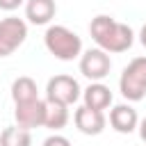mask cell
I'll use <instances>...</instances> for the list:
<instances>
[{
  "mask_svg": "<svg viewBox=\"0 0 146 146\" xmlns=\"http://www.w3.org/2000/svg\"><path fill=\"white\" fill-rule=\"evenodd\" d=\"M89 32L91 39L96 41V46L105 52H125L130 50V46L135 43V32L130 25L114 21L107 14H98L96 18H91L89 23Z\"/></svg>",
  "mask_w": 146,
  "mask_h": 146,
  "instance_id": "cell-1",
  "label": "cell"
},
{
  "mask_svg": "<svg viewBox=\"0 0 146 146\" xmlns=\"http://www.w3.org/2000/svg\"><path fill=\"white\" fill-rule=\"evenodd\" d=\"M43 43L55 59L73 62L82 55V39L66 25H50L43 34Z\"/></svg>",
  "mask_w": 146,
  "mask_h": 146,
  "instance_id": "cell-2",
  "label": "cell"
},
{
  "mask_svg": "<svg viewBox=\"0 0 146 146\" xmlns=\"http://www.w3.org/2000/svg\"><path fill=\"white\" fill-rule=\"evenodd\" d=\"M121 96L130 103H137L146 96V57H135L119 78Z\"/></svg>",
  "mask_w": 146,
  "mask_h": 146,
  "instance_id": "cell-3",
  "label": "cell"
},
{
  "mask_svg": "<svg viewBox=\"0 0 146 146\" xmlns=\"http://www.w3.org/2000/svg\"><path fill=\"white\" fill-rule=\"evenodd\" d=\"M27 39V25L23 18L7 16L0 21V57H9L16 52Z\"/></svg>",
  "mask_w": 146,
  "mask_h": 146,
  "instance_id": "cell-4",
  "label": "cell"
},
{
  "mask_svg": "<svg viewBox=\"0 0 146 146\" xmlns=\"http://www.w3.org/2000/svg\"><path fill=\"white\" fill-rule=\"evenodd\" d=\"M80 84L75 78L71 75H55L48 80L46 84V100L50 103H62V105H73L78 98H80Z\"/></svg>",
  "mask_w": 146,
  "mask_h": 146,
  "instance_id": "cell-5",
  "label": "cell"
},
{
  "mask_svg": "<svg viewBox=\"0 0 146 146\" xmlns=\"http://www.w3.org/2000/svg\"><path fill=\"white\" fill-rule=\"evenodd\" d=\"M110 68H112L110 52H105L100 48H91L80 55V73L84 78H89L91 82H100L103 78H107Z\"/></svg>",
  "mask_w": 146,
  "mask_h": 146,
  "instance_id": "cell-6",
  "label": "cell"
},
{
  "mask_svg": "<svg viewBox=\"0 0 146 146\" xmlns=\"http://www.w3.org/2000/svg\"><path fill=\"white\" fill-rule=\"evenodd\" d=\"M43 116H46V100L43 98H32L25 103H14V119L16 125L32 130V128H41L43 125Z\"/></svg>",
  "mask_w": 146,
  "mask_h": 146,
  "instance_id": "cell-7",
  "label": "cell"
},
{
  "mask_svg": "<svg viewBox=\"0 0 146 146\" xmlns=\"http://www.w3.org/2000/svg\"><path fill=\"white\" fill-rule=\"evenodd\" d=\"M73 121H75V128L82 135H100L105 130V123H107V119H105V114L100 110H91L87 105L75 110Z\"/></svg>",
  "mask_w": 146,
  "mask_h": 146,
  "instance_id": "cell-8",
  "label": "cell"
},
{
  "mask_svg": "<svg viewBox=\"0 0 146 146\" xmlns=\"http://www.w3.org/2000/svg\"><path fill=\"white\" fill-rule=\"evenodd\" d=\"M139 123V116H137V110L128 103H121V105H114L112 112H110V125L121 132V135H130Z\"/></svg>",
  "mask_w": 146,
  "mask_h": 146,
  "instance_id": "cell-9",
  "label": "cell"
},
{
  "mask_svg": "<svg viewBox=\"0 0 146 146\" xmlns=\"http://www.w3.org/2000/svg\"><path fill=\"white\" fill-rule=\"evenodd\" d=\"M57 14L55 0H27L25 2V18L34 25H48Z\"/></svg>",
  "mask_w": 146,
  "mask_h": 146,
  "instance_id": "cell-10",
  "label": "cell"
},
{
  "mask_svg": "<svg viewBox=\"0 0 146 146\" xmlns=\"http://www.w3.org/2000/svg\"><path fill=\"white\" fill-rule=\"evenodd\" d=\"M82 100H84L87 107L103 112V110H107V107L112 105V91H110V87L103 84V82H91V84L82 91Z\"/></svg>",
  "mask_w": 146,
  "mask_h": 146,
  "instance_id": "cell-11",
  "label": "cell"
},
{
  "mask_svg": "<svg viewBox=\"0 0 146 146\" xmlns=\"http://www.w3.org/2000/svg\"><path fill=\"white\" fill-rule=\"evenodd\" d=\"M68 123V105L62 103H50L46 100V116H43V128L50 130H62Z\"/></svg>",
  "mask_w": 146,
  "mask_h": 146,
  "instance_id": "cell-12",
  "label": "cell"
},
{
  "mask_svg": "<svg viewBox=\"0 0 146 146\" xmlns=\"http://www.w3.org/2000/svg\"><path fill=\"white\" fill-rule=\"evenodd\" d=\"M32 98H39V89H36V82L27 75H21L11 82V100L14 103H25V100H32Z\"/></svg>",
  "mask_w": 146,
  "mask_h": 146,
  "instance_id": "cell-13",
  "label": "cell"
},
{
  "mask_svg": "<svg viewBox=\"0 0 146 146\" xmlns=\"http://www.w3.org/2000/svg\"><path fill=\"white\" fill-rule=\"evenodd\" d=\"M0 146H32V135L21 125H9L0 132Z\"/></svg>",
  "mask_w": 146,
  "mask_h": 146,
  "instance_id": "cell-14",
  "label": "cell"
},
{
  "mask_svg": "<svg viewBox=\"0 0 146 146\" xmlns=\"http://www.w3.org/2000/svg\"><path fill=\"white\" fill-rule=\"evenodd\" d=\"M43 146H71V141L64 135H50L43 139Z\"/></svg>",
  "mask_w": 146,
  "mask_h": 146,
  "instance_id": "cell-15",
  "label": "cell"
},
{
  "mask_svg": "<svg viewBox=\"0 0 146 146\" xmlns=\"http://www.w3.org/2000/svg\"><path fill=\"white\" fill-rule=\"evenodd\" d=\"M23 2H25V0H0V9H5V11H14V9H18Z\"/></svg>",
  "mask_w": 146,
  "mask_h": 146,
  "instance_id": "cell-16",
  "label": "cell"
},
{
  "mask_svg": "<svg viewBox=\"0 0 146 146\" xmlns=\"http://www.w3.org/2000/svg\"><path fill=\"white\" fill-rule=\"evenodd\" d=\"M137 125H139V137H141V141H146V116H144Z\"/></svg>",
  "mask_w": 146,
  "mask_h": 146,
  "instance_id": "cell-17",
  "label": "cell"
},
{
  "mask_svg": "<svg viewBox=\"0 0 146 146\" xmlns=\"http://www.w3.org/2000/svg\"><path fill=\"white\" fill-rule=\"evenodd\" d=\"M139 43L146 48V23L141 25V30H139Z\"/></svg>",
  "mask_w": 146,
  "mask_h": 146,
  "instance_id": "cell-18",
  "label": "cell"
}]
</instances>
